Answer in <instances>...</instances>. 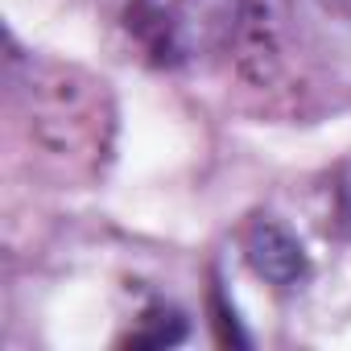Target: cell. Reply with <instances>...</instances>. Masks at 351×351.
<instances>
[{
  "label": "cell",
  "mask_w": 351,
  "mask_h": 351,
  "mask_svg": "<svg viewBox=\"0 0 351 351\" xmlns=\"http://www.w3.org/2000/svg\"><path fill=\"white\" fill-rule=\"evenodd\" d=\"M248 261L261 277H269L273 285H293L306 277V256H302V244L277 228V223H261L248 240Z\"/></svg>",
  "instance_id": "cell-2"
},
{
  "label": "cell",
  "mask_w": 351,
  "mask_h": 351,
  "mask_svg": "<svg viewBox=\"0 0 351 351\" xmlns=\"http://www.w3.org/2000/svg\"><path fill=\"white\" fill-rule=\"evenodd\" d=\"M240 13L244 0H136V25L165 62H203L219 54Z\"/></svg>",
  "instance_id": "cell-1"
}]
</instances>
